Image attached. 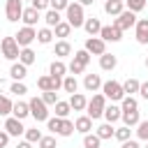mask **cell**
<instances>
[{
  "label": "cell",
  "mask_w": 148,
  "mask_h": 148,
  "mask_svg": "<svg viewBox=\"0 0 148 148\" xmlns=\"http://www.w3.org/2000/svg\"><path fill=\"white\" fill-rule=\"evenodd\" d=\"M104 118H106V123H116V120H120V106H116V104H111V106H104V113H102Z\"/></svg>",
  "instance_id": "cell-24"
},
{
  "label": "cell",
  "mask_w": 148,
  "mask_h": 148,
  "mask_svg": "<svg viewBox=\"0 0 148 148\" xmlns=\"http://www.w3.org/2000/svg\"><path fill=\"white\" fill-rule=\"evenodd\" d=\"M67 69H69V72H72V74H74V76H76V74H83V69H86V67H83V65H81V62H76V60H72V62H69V67H67Z\"/></svg>",
  "instance_id": "cell-48"
},
{
  "label": "cell",
  "mask_w": 148,
  "mask_h": 148,
  "mask_svg": "<svg viewBox=\"0 0 148 148\" xmlns=\"http://www.w3.org/2000/svg\"><path fill=\"white\" fill-rule=\"evenodd\" d=\"M35 58H37V56H35V51H32L30 46H23V49L18 51V62H23L25 67H28V65H32V62H35Z\"/></svg>",
  "instance_id": "cell-22"
},
{
  "label": "cell",
  "mask_w": 148,
  "mask_h": 148,
  "mask_svg": "<svg viewBox=\"0 0 148 148\" xmlns=\"http://www.w3.org/2000/svg\"><path fill=\"white\" fill-rule=\"evenodd\" d=\"M5 132H7L9 136H21V134L25 132V127H23V123H21L18 118H14V116H12V118H7V120H5Z\"/></svg>",
  "instance_id": "cell-11"
},
{
  "label": "cell",
  "mask_w": 148,
  "mask_h": 148,
  "mask_svg": "<svg viewBox=\"0 0 148 148\" xmlns=\"http://www.w3.org/2000/svg\"><path fill=\"white\" fill-rule=\"evenodd\" d=\"M99 143H102V139L97 136V134H86L83 136V148H99Z\"/></svg>",
  "instance_id": "cell-32"
},
{
  "label": "cell",
  "mask_w": 148,
  "mask_h": 148,
  "mask_svg": "<svg viewBox=\"0 0 148 148\" xmlns=\"http://www.w3.org/2000/svg\"><path fill=\"white\" fill-rule=\"evenodd\" d=\"M104 106H106V97H104V95H92V99L86 104V109H88V118L97 120V118L104 113Z\"/></svg>",
  "instance_id": "cell-4"
},
{
  "label": "cell",
  "mask_w": 148,
  "mask_h": 148,
  "mask_svg": "<svg viewBox=\"0 0 148 148\" xmlns=\"http://www.w3.org/2000/svg\"><path fill=\"white\" fill-rule=\"evenodd\" d=\"M113 132H116V130L111 127V123H104V125H99V127H97V132H95V134H97L99 139H111V136H113Z\"/></svg>",
  "instance_id": "cell-31"
},
{
  "label": "cell",
  "mask_w": 148,
  "mask_h": 148,
  "mask_svg": "<svg viewBox=\"0 0 148 148\" xmlns=\"http://www.w3.org/2000/svg\"><path fill=\"white\" fill-rule=\"evenodd\" d=\"M44 21H46V28H56L62 18H60V12H56V9H49L46 12V16H44Z\"/></svg>",
  "instance_id": "cell-26"
},
{
  "label": "cell",
  "mask_w": 148,
  "mask_h": 148,
  "mask_svg": "<svg viewBox=\"0 0 148 148\" xmlns=\"http://www.w3.org/2000/svg\"><path fill=\"white\" fill-rule=\"evenodd\" d=\"M9 74H12V79H14V81H23V79L28 76V67H25L23 62H14V65H12V69H9Z\"/></svg>",
  "instance_id": "cell-17"
},
{
  "label": "cell",
  "mask_w": 148,
  "mask_h": 148,
  "mask_svg": "<svg viewBox=\"0 0 148 148\" xmlns=\"http://www.w3.org/2000/svg\"><path fill=\"white\" fill-rule=\"evenodd\" d=\"M69 32H72V25L67 21H60L56 25V37H69Z\"/></svg>",
  "instance_id": "cell-35"
},
{
  "label": "cell",
  "mask_w": 148,
  "mask_h": 148,
  "mask_svg": "<svg viewBox=\"0 0 148 148\" xmlns=\"http://www.w3.org/2000/svg\"><path fill=\"white\" fill-rule=\"evenodd\" d=\"M99 86H102V79H99V74H86V79H83V88H86V90L95 92Z\"/></svg>",
  "instance_id": "cell-18"
},
{
  "label": "cell",
  "mask_w": 148,
  "mask_h": 148,
  "mask_svg": "<svg viewBox=\"0 0 148 148\" xmlns=\"http://www.w3.org/2000/svg\"><path fill=\"white\" fill-rule=\"evenodd\" d=\"M99 37H102L104 42H120V39H123V30H118L116 25H102Z\"/></svg>",
  "instance_id": "cell-10"
},
{
  "label": "cell",
  "mask_w": 148,
  "mask_h": 148,
  "mask_svg": "<svg viewBox=\"0 0 148 148\" xmlns=\"http://www.w3.org/2000/svg\"><path fill=\"white\" fill-rule=\"evenodd\" d=\"M102 95H104L106 99H111V102H120V99L125 97L123 83H118V81H106V83H102Z\"/></svg>",
  "instance_id": "cell-3"
},
{
  "label": "cell",
  "mask_w": 148,
  "mask_h": 148,
  "mask_svg": "<svg viewBox=\"0 0 148 148\" xmlns=\"http://www.w3.org/2000/svg\"><path fill=\"white\" fill-rule=\"evenodd\" d=\"M125 2H127V9H130V12H134V14H136V12H141V9L146 7V0H125Z\"/></svg>",
  "instance_id": "cell-43"
},
{
  "label": "cell",
  "mask_w": 148,
  "mask_h": 148,
  "mask_svg": "<svg viewBox=\"0 0 148 148\" xmlns=\"http://www.w3.org/2000/svg\"><path fill=\"white\" fill-rule=\"evenodd\" d=\"M37 143H39V148H56V139L53 136H42Z\"/></svg>",
  "instance_id": "cell-47"
},
{
  "label": "cell",
  "mask_w": 148,
  "mask_h": 148,
  "mask_svg": "<svg viewBox=\"0 0 148 148\" xmlns=\"http://www.w3.org/2000/svg\"><path fill=\"white\" fill-rule=\"evenodd\" d=\"M65 12H67V23H69L72 28H81V25H83V21H86V16H83V5L69 2Z\"/></svg>",
  "instance_id": "cell-1"
},
{
  "label": "cell",
  "mask_w": 148,
  "mask_h": 148,
  "mask_svg": "<svg viewBox=\"0 0 148 148\" xmlns=\"http://www.w3.org/2000/svg\"><path fill=\"white\" fill-rule=\"evenodd\" d=\"M130 134H132V130H130L127 125H123V127H118V130L113 132V136H116L118 141H127V139H130Z\"/></svg>",
  "instance_id": "cell-41"
},
{
  "label": "cell",
  "mask_w": 148,
  "mask_h": 148,
  "mask_svg": "<svg viewBox=\"0 0 148 148\" xmlns=\"http://www.w3.org/2000/svg\"><path fill=\"white\" fill-rule=\"evenodd\" d=\"M72 53V46H69V42H58L56 44V49H53V56H58V58H65V56H69Z\"/></svg>",
  "instance_id": "cell-27"
},
{
  "label": "cell",
  "mask_w": 148,
  "mask_h": 148,
  "mask_svg": "<svg viewBox=\"0 0 148 148\" xmlns=\"http://www.w3.org/2000/svg\"><path fill=\"white\" fill-rule=\"evenodd\" d=\"M5 14H7V21H12V23L21 21L23 2H21V0H7V5H5Z\"/></svg>",
  "instance_id": "cell-7"
},
{
  "label": "cell",
  "mask_w": 148,
  "mask_h": 148,
  "mask_svg": "<svg viewBox=\"0 0 148 148\" xmlns=\"http://www.w3.org/2000/svg\"><path fill=\"white\" fill-rule=\"evenodd\" d=\"M30 2H32V7H35L37 12H42V9L49 7V0H30Z\"/></svg>",
  "instance_id": "cell-49"
},
{
  "label": "cell",
  "mask_w": 148,
  "mask_h": 148,
  "mask_svg": "<svg viewBox=\"0 0 148 148\" xmlns=\"http://www.w3.org/2000/svg\"><path fill=\"white\" fill-rule=\"evenodd\" d=\"M74 60H76V62H81L83 67H88V62H90V53H88L86 49H81V51H76V53H74Z\"/></svg>",
  "instance_id": "cell-39"
},
{
  "label": "cell",
  "mask_w": 148,
  "mask_h": 148,
  "mask_svg": "<svg viewBox=\"0 0 148 148\" xmlns=\"http://www.w3.org/2000/svg\"><path fill=\"white\" fill-rule=\"evenodd\" d=\"M21 21L25 23V25H35L37 21H39V12L35 9V7H28V9H23V14H21Z\"/></svg>",
  "instance_id": "cell-13"
},
{
  "label": "cell",
  "mask_w": 148,
  "mask_h": 148,
  "mask_svg": "<svg viewBox=\"0 0 148 148\" xmlns=\"http://www.w3.org/2000/svg\"><path fill=\"white\" fill-rule=\"evenodd\" d=\"M116 65H118V58H116L113 53H102V56H99V67H102V69L111 72Z\"/></svg>",
  "instance_id": "cell-16"
},
{
  "label": "cell",
  "mask_w": 148,
  "mask_h": 148,
  "mask_svg": "<svg viewBox=\"0 0 148 148\" xmlns=\"http://www.w3.org/2000/svg\"><path fill=\"white\" fill-rule=\"evenodd\" d=\"M86 104H88L86 95H81V92H72V97H69V106H72L74 111H83Z\"/></svg>",
  "instance_id": "cell-19"
},
{
  "label": "cell",
  "mask_w": 148,
  "mask_h": 148,
  "mask_svg": "<svg viewBox=\"0 0 148 148\" xmlns=\"http://www.w3.org/2000/svg\"><path fill=\"white\" fill-rule=\"evenodd\" d=\"M65 72H67V65L62 60H53L51 67H49V74L51 76H65Z\"/></svg>",
  "instance_id": "cell-25"
},
{
  "label": "cell",
  "mask_w": 148,
  "mask_h": 148,
  "mask_svg": "<svg viewBox=\"0 0 148 148\" xmlns=\"http://www.w3.org/2000/svg\"><path fill=\"white\" fill-rule=\"evenodd\" d=\"M12 106H14V102L7 95H0V116H9L12 113Z\"/></svg>",
  "instance_id": "cell-33"
},
{
  "label": "cell",
  "mask_w": 148,
  "mask_h": 148,
  "mask_svg": "<svg viewBox=\"0 0 148 148\" xmlns=\"http://www.w3.org/2000/svg\"><path fill=\"white\" fill-rule=\"evenodd\" d=\"M136 136L143 139V141H148V120H139L136 123Z\"/></svg>",
  "instance_id": "cell-38"
},
{
  "label": "cell",
  "mask_w": 148,
  "mask_h": 148,
  "mask_svg": "<svg viewBox=\"0 0 148 148\" xmlns=\"http://www.w3.org/2000/svg\"><path fill=\"white\" fill-rule=\"evenodd\" d=\"M9 92H14V95H25V92H28V88H25V83H23V81H14V83H12V88H9Z\"/></svg>",
  "instance_id": "cell-44"
},
{
  "label": "cell",
  "mask_w": 148,
  "mask_h": 148,
  "mask_svg": "<svg viewBox=\"0 0 148 148\" xmlns=\"http://www.w3.org/2000/svg\"><path fill=\"white\" fill-rule=\"evenodd\" d=\"M53 106H56V116H58V118H67V116H69V111H72L69 102H60V99H58Z\"/></svg>",
  "instance_id": "cell-29"
},
{
  "label": "cell",
  "mask_w": 148,
  "mask_h": 148,
  "mask_svg": "<svg viewBox=\"0 0 148 148\" xmlns=\"http://www.w3.org/2000/svg\"><path fill=\"white\" fill-rule=\"evenodd\" d=\"M123 92H125V95L139 92V81H136V79H127V81L123 83Z\"/></svg>",
  "instance_id": "cell-36"
},
{
  "label": "cell",
  "mask_w": 148,
  "mask_h": 148,
  "mask_svg": "<svg viewBox=\"0 0 148 148\" xmlns=\"http://www.w3.org/2000/svg\"><path fill=\"white\" fill-rule=\"evenodd\" d=\"M86 51L88 53H95V56H102V53H106V42L102 37L92 35V37L86 39Z\"/></svg>",
  "instance_id": "cell-9"
},
{
  "label": "cell",
  "mask_w": 148,
  "mask_h": 148,
  "mask_svg": "<svg viewBox=\"0 0 148 148\" xmlns=\"http://www.w3.org/2000/svg\"><path fill=\"white\" fill-rule=\"evenodd\" d=\"M74 130H76V132H81V134H88V132L92 130V118H88V116H81V118H76V123H74Z\"/></svg>",
  "instance_id": "cell-20"
},
{
  "label": "cell",
  "mask_w": 148,
  "mask_h": 148,
  "mask_svg": "<svg viewBox=\"0 0 148 148\" xmlns=\"http://www.w3.org/2000/svg\"><path fill=\"white\" fill-rule=\"evenodd\" d=\"M146 148H148V146H146Z\"/></svg>",
  "instance_id": "cell-57"
},
{
  "label": "cell",
  "mask_w": 148,
  "mask_h": 148,
  "mask_svg": "<svg viewBox=\"0 0 148 148\" xmlns=\"http://www.w3.org/2000/svg\"><path fill=\"white\" fill-rule=\"evenodd\" d=\"M120 118H123V123H125L127 127H134V125L141 120L139 109H132V111H120Z\"/></svg>",
  "instance_id": "cell-14"
},
{
  "label": "cell",
  "mask_w": 148,
  "mask_h": 148,
  "mask_svg": "<svg viewBox=\"0 0 148 148\" xmlns=\"http://www.w3.org/2000/svg\"><path fill=\"white\" fill-rule=\"evenodd\" d=\"M120 102H123V104H120V111H132V109H139V104H136V99H134L132 95H125Z\"/></svg>",
  "instance_id": "cell-34"
},
{
  "label": "cell",
  "mask_w": 148,
  "mask_h": 148,
  "mask_svg": "<svg viewBox=\"0 0 148 148\" xmlns=\"http://www.w3.org/2000/svg\"><path fill=\"white\" fill-rule=\"evenodd\" d=\"M139 95H141L143 99H148V81H146V83H139Z\"/></svg>",
  "instance_id": "cell-50"
},
{
  "label": "cell",
  "mask_w": 148,
  "mask_h": 148,
  "mask_svg": "<svg viewBox=\"0 0 148 148\" xmlns=\"http://www.w3.org/2000/svg\"><path fill=\"white\" fill-rule=\"evenodd\" d=\"M42 99H44L46 106H49V104H56V102H58V92H56V90H44Z\"/></svg>",
  "instance_id": "cell-45"
},
{
  "label": "cell",
  "mask_w": 148,
  "mask_h": 148,
  "mask_svg": "<svg viewBox=\"0 0 148 148\" xmlns=\"http://www.w3.org/2000/svg\"><path fill=\"white\" fill-rule=\"evenodd\" d=\"M95 0H79V5H83V7H88V5H92Z\"/></svg>",
  "instance_id": "cell-54"
},
{
  "label": "cell",
  "mask_w": 148,
  "mask_h": 148,
  "mask_svg": "<svg viewBox=\"0 0 148 148\" xmlns=\"http://www.w3.org/2000/svg\"><path fill=\"white\" fill-rule=\"evenodd\" d=\"M51 39H53V30H51V28L37 30V42H39V44H51Z\"/></svg>",
  "instance_id": "cell-30"
},
{
  "label": "cell",
  "mask_w": 148,
  "mask_h": 148,
  "mask_svg": "<svg viewBox=\"0 0 148 148\" xmlns=\"http://www.w3.org/2000/svg\"><path fill=\"white\" fill-rule=\"evenodd\" d=\"M123 7H125V0H106L104 2V12L111 16H118L123 12Z\"/></svg>",
  "instance_id": "cell-15"
},
{
  "label": "cell",
  "mask_w": 148,
  "mask_h": 148,
  "mask_svg": "<svg viewBox=\"0 0 148 148\" xmlns=\"http://www.w3.org/2000/svg\"><path fill=\"white\" fill-rule=\"evenodd\" d=\"M67 5H69V0H49V7H51V9H56V12L67 9Z\"/></svg>",
  "instance_id": "cell-46"
},
{
  "label": "cell",
  "mask_w": 148,
  "mask_h": 148,
  "mask_svg": "<svg viewBox=\"0 0 148 148\" xmlns=\"http://www.w3.org/2000/svg\"><path fill=\"white\" fill-rule=\"evenodd\" d=\"M21 2H23V0H21Z\"/></svg>",
  "instance_id": "cell-56"
},
{
  "label": "cell",
  "mask_w": 148,
  "mask_h": 148,
  "mask_svg": "<svg viewBox=\"0 0 148 148\" xmlns=\"http://www.w3.org/2000/svg\"><path fill=\"white\" fill-rule=\"evenodd\" d=\"M134 35H136V42L139 44H148V18H139L134 23Z\"/></svg>",
  "instance_id": "cell-12"
},
{
  "label": "cell",
  "mask_w": 148,
  "mask_h": 148,
  "mask_svg": "<svg viewBox=\"0 0 148 148\" xmlns=\"http://www.w3.org/2000/svg\"><path fill=\"white\" fill-rule=\"evenodd\" d=\"M146 67H148V58H146Z\"/></svg>",
  "instance_id": "cell-55"
},
{
  "label": "cell",
  "mask_w": 148,
  "mask_h": 148,
  "mask_svg": "<svg viewBox=\"0 0 148 148\" xmlns=\"http://www.w3.org/2000/svg\"><path fill=\"white\" fill-rule=\"evenodd\" d=\"M62 88H65V92H76V88H79V81H76V76H74V74L65 76V79H62Z\"/></svg>",
  "instance_id": "cell-28"
},
{
  "label": "cell",
  "mask_w": 148,
  "mask_h": 148,
  "mask_svg": "<svg viewBox=\"0 0 148 148\" xmlns=\"http://www.w3.org/2000/svg\"><path fill=\"white\" fill-rule=\"evenodd\" d=\"M0 49H2V56H5L7 60H16V58H18V51H21V46L16 44L14 37H2Z\"/></svg>",
  "instance_id": "cell-6"
},
{
  "label": "cell",
  "mask_w": 148,
  "mask_h": 148,
  "mask_svg": "<svg viewBox=\"0 0 148 148\" xmlns=\"http://www.w3.org/2000/svg\"><path fill=\"white\" fill-rule=\"evenodd\" d=\"M28 106H30V116H32L37 123L49 120V109H46V104H44L42 97H32V99L28 102Z\"/></svg>",
  "instance_id": "cell-2"
},
{
  "label": "cell",
  "mask_w": 148,
  "mask_h": 148,
  "mask_svg": "<svg viewBox=\"0 0 148 148\" xmlns=\"http://www.w3.org/2000/svg\"><path fill=\"white\" fill-rule=\"evenodd\" d=\"M23 134H25V141H30V143H37V141L42 139V132H39L37 127H32V130H25Z\"/></svg>",
  "instance_id": "cell-40"
},
{
  "label": "cell",
  "mask_w": 148,
  "mask_h": 148,
  "mask_svg": "<svg viewBox=\"0 0 148 148\" xmlns=\"http://www.w3.org/2000/svg\"><path fill=\"white\" fill-rule=\"evenodd\" d=\"M7 141H9V134H7L5 130H0V148H5V146H7Z\"/></svg>",
  "instance_id": "cell-51"
},
{
  "label": "cell",
  "mask_w": 148,
  "mask_h": 148,
  "mask_svg": "<svg viewBox=\"0 0 148 148\" xmlns=\"http://www.w3.org/2000/svg\"><path fill=\"white\" fill-rule=\"evenodd\" d=\"M123 148H139V143L132 141V139H127V141H123Z\"/></svg>",
  "instance_id": "cell-52"
},
{
  "label": "cell",
  "mask_w": 148,
  "mask_h": 148,
  "mask_svg": "<svg viewBox=\"0 0 148 148\" xmlns=\"http://www.w3.org/2000/svg\"><path fill=\"white\" fill-rule=\"evenodd\" d=\"M12 113H14V118L23 120V118H28V116H30V106H28L25 102H16V104L12 106Z\"/></svg>",
  "instance_id": "cell-23"
},
{
  "label": "cell",
  "mask_w": 148,
  "mask_h": 148,
  "mask_svg": "<svg viewBox=\"0 0 148 148\" xmlns=\"http://www.w3.org/2000/svg\"><path fill=\"white\" fill-rule=\"evenodd\" d=\"M83 28H86V32L92 37V35H99V30H102V23H99V18H86L83 21Z\"/></svg>",
  "instance_id": "cell-21"
},
{
  "label": "cell",
  "mask_w": 148,
  "mask_h": 148,
  "mask_svg": "<svg viewBox=\"0 0 148 148\" xmlns=\"http://www.w3.org/2000/svg\"><path fill=\"white\" fill-rule=\"evenodd\" d=\"M72 132H76L74 130V123L72 120H67V118H62V125H60V136H72Z\"/></svg>",
  "instance_id": "cell-37"
},
{
  "label": "cell",
  "mask_w": 148,
  "mask_h": 148,
  "mask_svg": "<svg viewBox=\"0 0 148 148\" xmlns=\"http://www.w3.org/2000/svg\"><path fill=\"white\" fill-rule=\"evenodd\" d=\"M60 125H62V118H58V116H56V118H49V120H46V127H49V130H51L53 134H58V132H60Z\"/></svg>",
  "instance_id": "cell-42"
},
{
  "label": "cell",
  "mask_w": 148,
  "mask_h": 148,
  "mask_svg": "<svg viewBox=\"0 0 148 148\" xmlns=\"http://www.w3.org/2000/svg\"><path fill=\"white\" fill-rule=\"evenodd\" d=\"M16 148H32V143H30V141H21Z\"/></svg>",
  "instance_id": "cell-53"
},
{
  "label": "cell",
  "mask_w": 148,
  "mask_h": 148,
  "mask_svg": "<svg viewBox=\"0 0 148 148\" xmlns=\"http://www.w3.org/2000/svg\"><path fill=\"white\" fill-rule=\"evenodd\" d=\"M134 23H136V14L130 12V9H123V12L118 14V18L113 21V25H116L118 30H127V28H132Z\"/></svg>",
  "instance_id": "cell-8"
},
{
  "label": "cell",
  "mask_w": 148,
  "mask_h": 148,
  "mask_svg": "<svg viewBox=\"0 0 148 148\" xmlns=\"http://www.w3.org/2000/svg\"><path fill=\"white\" fill-rule=\"evenodd\" d=\"M14 39H16V44L23 49V46H30L35 39H37V30L35 28H30V25H23L16 35H14Z\"/></svg>",
  "instance_id": "cell-5"
}]
</instances>
